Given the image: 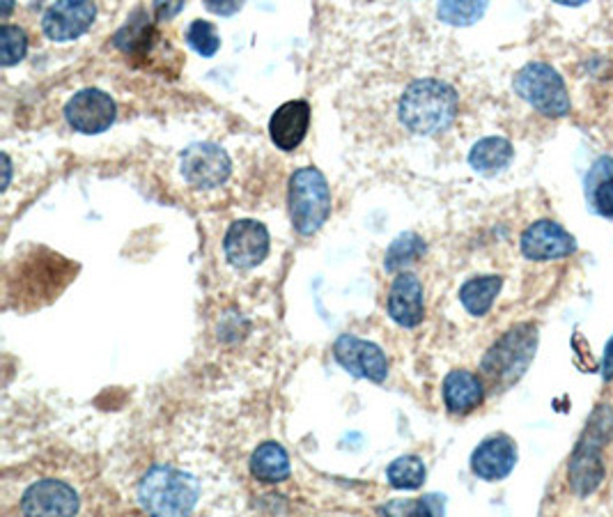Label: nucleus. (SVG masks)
Instances as JSON below:
<instances>
[{"mask_svg": "<svg viewBox=\"0 0 613 517\" xmlns=\"http://www.w3.org/2000/svg\"><path fill=\"white\" fill-rule=\"evenodd\" d=\"M518 462V447L508 435L487 437L472 456V470L483 481H501Z\"/></svg>", "mask_w": 613, "mask_h": 517, "instance_id": "obj_14", "label": "nucleus"}, {"mask_svg": "<svg viewBox=\"0 0 613 517\" xmlns=\"http://www.w3.org/2000/svg\"><path fill=\"white\" fill-rule=\"evenodd\" d=\"M485 386L472 371H453L444 380V403L451 414H469L480 407Z\"/></svg>", "mask_w": 613, "mask_h": 517, "instance_id": "obj_17", "label": "nucleus"}, {"mask_svg": "<svg viewBox=\"0 0 613 517\" xmlns=\"http://www.w3.org/2000/svg\"><path fill=\"white\" fill-rule=\"evenodd\" d=\"M457 115L455 90L436 79L413 81L400 100L402 125L416 136H432L451 127Z\"/></svg>", "mask_w": 613, "mask_h": 517, "instance_id": "obj_1", "label": "nucleus"}, {"mask_svg": "<svg viewBox=\"0 0 613 517\" xmlns=\"http://www.w3.org/2000/svg\"><path fill=\"white\" fill-rule=\"evenodd\" d=\"M224 251L232 267L251 269L258 267L269 254V233L256 218H241L228 228Z\"/></svg>", "mask_w": 613, "mask_h": 517, "instance_id": "obj_11", "label": "nucleus"}, {"mask_svg": "<svg viewBox=\"0 0 613 517\" xmlns=\"http://www.w3.org/2000/svg\"><path fill=\"white\" fill-rule=\"evenodd\" d=\"M331 214V189L320 170L306 166L290 180V216L302 235H315Z\"/></svg>", "mask_w": 613, "mask_h": 517, "instance_id": "obj_3", "label": "nucleus"}, {"mask_svg": "<svg viewBox=\"0 0 613 517\" xmlns=\"http://www.w3.org/2000/svg\"><path fill=\"white\" fill-rule=\"evenodd\" d=\"M512 145L510 141L501 138V136H489L478 141L472 153H469V164L483 172V176H495V172L503 170L510 161H512Z\"/></svg>", "mask_w": 613, "mask_h": 517, "instance_id": "obj_20", "label": "nucleus"}, {"mask_svg": "<svg viewBox=\"0 0 613 517\" xmlns=\"http://www.w3.org/2000/svg\"><path fill=\"white\" fill-rule=\"evenodd\" d=\"M444 497L428 495L411 502V517H444Z\"/></svg>", "mask_w": 613, "mask_h": 517, "instance_id": "obj_28", "label": "nucleus"}, {"mask_svg": "<svg viewBox=\"0 0 613 517\" xmlns=\"http://www.w3.org/2000/svg\"><path fill=\"white\" fill-rule=\"evenodd\" d=\"M180 10H184V3H175V5H163V3H157L155 5V12H157V16L159 19H168V16H173V14H178Z\"/></svg>", "mask_w": 613, "mask_h": 517, "instance_id": "obj_30", "label": "nucleus"}, {"mask_svg": "<svg viewBox=\"0 0 613 517\" xmlns=\"http://www.w3.org/2000/svg\"><path fill=\"white\" fill-rule=\"evenodd\" d=\"M117 115L113 97L104 90L86 88L71 97L65 106V117L69 127L79 134H102L106 132Z\"/></svg>", "mask_w": 613, "mask_h": 517, "instance_id": "obj_8", "label": "nucleus"}, {"mask_svg": "<svg viewBox=\"0 0 613 517\" xmlns=\"http://www.w3.org/2000/svg\"><path fill=\"white\" fill-rule=\"evenodd\" d=\"M613 435V412L602 405L583 430L570 462V485L579 497L591 495L604 479L602 449Z\"/></svg>", "mask_w": 613, "mask_h": 517, "instance_id": "obj_4", "label": "nucleus"}, {"mask_svg": "<svg viewBox=\"0 0 613 517\" xmlns=\"http://www.w3.org/2000/svg\"><path fill=\"white\" fill-rule=\"evenodd\" d=\"M537 348V331L533 325H520L499 338L492 350L483 361L485 375L495 382V386H510L518 382L529 363L533 361Z\"/></svg>", "mask_w": 613, "mask_h": 517, "instance_id": "obj_5", "label": "nucleus"}, {"mask_svg": "<svg viewBox=\"0 0 613 517\" xmlns=\"http://www.w3.org/2000/svg\"><path fill=\"white\" fill-rule=\"evenodd\" d=\"M423 254H425L423 239L419 235L407 233L388 246L386 258H384L386 272H398V269H402L405 265H411V262L419 260Z\"/></svg>", "mask_w": 613, "mask_h": 517, "instance_id": "obj_24", "label": "nucleus"}, {"mask_svg": "<svg viewBox=\"0 0 613 517\" xmlns=\"http://www.w3.org/2000/svg\"><path fill=\"white\" fill-rule=\"evenodd\" d=\"M613 375V340L606 345V355H604V378Z\"/></svg>", "mask_w": 613, "mask_h": 517, "instance_id": "obj_31", "label": "nucleus"}, {"mask_svg": "<svg viewBox=\"0 0 613 517\" xmlns=\"http://www.w3.org/2000/svg\"><path fill=\"white\" fill-rule=\"evenodd\" d=\"M97 8L88 0H63L46 8L42 16V29L48 40L54 42H71L79 40L94 21Z\"/></svg>", "mask_w": 613, "mask_h": 517, "instance_id": "obj_12", "label": "nucleus"}, {"mask_svg": "<svg viewBox=\"0 0 613 517\" xmlns=\"http://www.w3.org/2000/svg\"><path fill=\"white\" fill-rule=\"evenodd\" d=\"M501 288H503V279L501 277H476V279H469L459 290V302L472 315L480 317L489 308H492V304L497 300V294L501 292Z\"/></svg>", "mask_w": 613, "mask_h": 517, "instance_id": "obj_22", "label": "nucleus"}, {"mask_svg": "<svg viewBox=\"0 0 613 517\" xmlns=\"http://www.w3.org/2000/svg\"><path fill=\"white\" fill-rule=\"evenodd\" d=\"M336 361L354 378L384 382L388 375V361L375 342L350 334H342L333 345Z\"/></svg>", "mask_w": 613, "mask_h": 517, "instance_id": "obj_10", "label": "nucleus"}, {"mask_svg": "<svg viewBox=\"0 0 613 517\" xmlns=\"http://www.w3.org/2000/svg\"><path fill=\"white\" fill-rule=\"evenodd\" d=\"M485 12V3H441L439 19L453 23V26H469Z\"/></svg>", "mask_w": 613, "mask_h": 517, "instance_id": "obj_27", "label": "nucleus"}, {"mask_svg": "<svg viewBox=\"0 0 613 517\" xmlns=\"http://www.w3.org/2000/svg\"><path fill=\"white\" fill-rule=\"evenodd\" d=\"M386 479L398 490H416L425 481V464L416 456H402L388 464Z\"/></svg>", "mask_w": 613, "mask_h": 517, "instance_id": "obj_23", "label": "nucleus"}, {"mask_svg": "<svg viewBox=\"0 0 613 517\" xmlns=\"http://www.w3.org/2000/svg\"><path fill=\"white\" fill-rule=\"evenodd\" d=\"M388 315L400 327H419L425 317L423 285L413 274H400L388 292Z\"/></svg>", "mask_w": 613, "mask_h": 517, "instance_id": "obj_15", "label": "nucleus"}, {"mask_svg": "<svg viewBox=\"0 0 613 517\" xmlns=\"http://www.w3.org/2000/svg\"><path fill=\"white\" fill-rule=\"evenodd\" d=\"M182 178L195 189L220 187L232 170V161L224 147L216 143H193L182 153L180 159Z\"/></svg>", "mask_w": 613, "mask_h": 517, "instance_id": "obj_7", "label": "nucleus"}, {"mask_svg": "<svg viewBox=\"0 0 613 517\" xmlns=\"http://www.w3.org/2000/svg\"><path fill=\"white\" fill-rule=\"evenodd\" d=\"M207 10L214 12V14H235L241 10V3H214V0H209L207 3Z\"/></svg>", "mask_w": 613, "mask_h": 517, "instance_id": "obj_29", "label": "nucleus"}, {"mask_svg": "<svg viewBox=\"0 0 613 517\" xmlns=\"http://www.w3.org/2000/svg\"><path fill=\"white\" fill-rule=\"evenodd\" d=\"M586 199L591 210L613 221V159L600 157L586 176Z\"/></svg>", "mask_w": 613, "mask_h": 517, "instance_id": "obj_18", "label": "nucleus"}, {"mask_svg": "<svg viewBox=\"0 0 613 517\" xmlns=\"http://www.w3.org/2000/svg\"><path fill=\"white\" fill-rule=\"evenodd\" d=\"M514 90L535 111L547 117H563L570 113V97L560 74L547 63H529L514 77Z\"/></svg>", "mask_w": 613, "mask_h": 517, "instance_id": "obj_6", "label": "nucleus"}, {"mask_svg": "<svg viewBox=\"0 0 613 517\" xmlns=\"http://www.w3.org/2000/svg\"><path fill=\"white\" fill-rule=\"evenodd\" d=\"M152 37H155V23L150 21L145 10H136L132 19L115 35V44L127 56H145L150 52Z\"/></svg>", "mask_w": 613, "mask_h": 517, "instance_id": "obj_21", "label": "nucleus"}, {"mask_svg": "<svg viewBox=\"0 0 613 517\" xmlns=\"http://www.w3.org/2000/svg\"><path fill=\"white\" fill-rule=\"evenodd\" d=\"M198 499V481L168 464L152 467L138 485V502L150 517H189Z\"/></svg>", "mask_w": 613, "mask_h": 517, "instance_id": "obj_2", "label": "nucleus"}, {"mask_svg": "<svg viewBox=\"0 0 613 517\" xmlns=\"http://www.w3.org/2000/svg\"><path fill=\"white\" fill-rule=\"evenodd\" d=\"M29 52V37L19 26H10L5 23L0 29V56H3V67H12L26 58Z\"/></svg>", "mask_w": 613, "mask_h": 517, "instance_id": "obj_25", "label": "nucleus"}, {"mask_svg": "<svg viewBox=\"0 0 613 517\" xmlns=\"http://www.w3.org/2000/svg\"><path fill=\"white\" fill-rule=\"evenodd\" d=\"M21 513L23 517H77L79 495L65 481L44 479L26 490Z\"/></svg>", "mask_w": 613, "mask_h": 517, "instance_id": "obj_9", "label": "nucleus"}, {"mask_svg": "<svg viewBox=\"0 0 613 517\" xmlns=\"http://www.w3.org/2000/svg\"><path fill=\"white\" fill-rule=\"evenodd\" d=\"M251 474L260 483H283L290 476V456L279 441H264L251 458Z\"/></svg>", "mask_w": 613, "mask_h": 517, "instance_id": "obj_19", "label": "nucleus"}, {"mask_svg": "<svg viewBox=\"0 0 613 517\" xmlns=\"http://www.w3.org/2000/svg\"><path fill=\"white\" fill-rule=\"evenodd\" d=\"M186 42L191 44V48H195L203 58H212L216 56V52L220 48V37L216 33V29L212 26L209 21L195 19L189 31H186Z\"/></svg>", "mask_w": 613, "mask_h": 517, "instance_id": "obj_26", "label": "nucleus"}, {"mask_svg": "<svg viewBox=\"0 0 613 517\" xmlns=\"http://www.w3.org/2000/svg\"><path fill=\"white\" fill-rule=\"evenodd\" d=\"M310 125V106L304 100L287 102L269 120V136L283 153L297 150Z\"/></svg>", "mask_w": 613, "mask_h": 517, "instance_id": "obj_16", "label": "nucleus"}, {"mask_svg": "<svg viewBox=\"0 0 613 517\" xmlns=\"http://www.w3.org/2000/svg\"><path fill=\"white\" fill-rule=\"evenodd\" d=\"M575 237L556 221H535L522 235V254L533 262H549L575 254Z\"/></svg>", "mask_w": 613, "mask_h": 517, "instance_id": "obj_13", "label": "nucleus"}]
</instances>
